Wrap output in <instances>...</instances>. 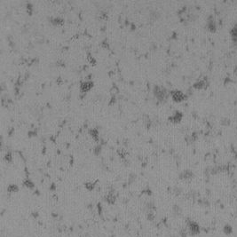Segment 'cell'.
Masks as SVG:
<instances>
[{"label":"cell","mask_w":237,"mask_h":237,"mask_svg":"<svg viewBox=\"0 0 237 237\" xmlns=\"http://www.w3.org/2000/svg\"><path fill=\"white\" fill-rule=\"evenodd\" d=\"M187 230L190 235H197L201 232V228L198 223L194 220H187Z\"/></svg>","instance_id":"cell-1"},{"label":"cell","mask_w":237,"mask_h":237,"mask_svg":"<svg viewBox=\"0 0 237 237\" xmlns=\"http://www.w3.org/2000/svg\"><path fill=\"white\" fill-rule=\"evenodd\" d=\"M154 94L159 101H162V99H166V90L160 86H156L154 88Z\"/></svg>","instance_id":"cell-2"},{"label":"cell","mask_w":237,"mask_h":237,"mask_svg":"<svg viewBox=\"0 0 237 237\" xmlns=\"http://www.w3.org/2000/svg\"><path fill=\"white\" fill-rule=\"evenodd\" d=\"M171 98L175 102H181L186 99V95L180 91H173L171 93Z\"/></svg>","instance_id":"cell-3"},{"label":"cell","mask_w":237,"mask_h":237,"mask_svg":"<svg viewBox=\"0 0 237 237\" xmlns=\"http://www.w3.org/2000/svg\"><path fill=\"white\" fill-rule=\"evenodd\" d=\"M93 87V82L92 81H85L81 84L80 90L82 93H86Z\"/></svg>","instance_id":"cell-4"},{"label":"cell","mask_w":237,"mask_h":237,"mask_svg":"<svg viewBox=\"0 0 237 237\" xmlns=\"http://www.w3.org/2000/svg\"><path fill=\"white\" fill-rule=\"evenodd\" d=\"M182 117H183L182 113H180L179 111H176L172 115L169 117V120L172 123H179L182 119Z\"/></svg>","instance_id":"cell-5"},{"label":"cell","mask_w":237,"mask_h":237,"mask_svg":"<svg viewBox=\"0 0 237 237\" xmlns=\"http://www.w3.org/2000/svg\"><path fill=\"white\" fill-rule=\"evenodd\" d=\"M193 172L189 171V170H187V171H184L183 172H181V174L179 175V178L181 179H184V180H188V179H191L193 178Z\"/></svg>","instance_id":"cell-6"},{"label":"cell","mask_w":237,"mask_h":237,"mask_svg":"<svg viewBox=\"0 0 237 237\" xmlns=\"http://www.w3.org/2000/svg\"><path fill=\"white\" fill-rule=\"evenodd\" d=\"M105 201L109 204H114L115 202V195L113 193L107 194L105 197Z\"/></svg>","instance_id":"cell-7"},{"label":"cell","mask_w":237,"mask_h":237,"mask_svg":"<svg viewBox=\"0 0 237 237\" xmlns=\"http://www.w3.org/2000/svg\"><path fill=\"white\" fill-rule=\"evenodd\" d=\"M206 86H207V81L204 79L196 82V83L194 85V87L195 89H203V88H205Z\"/></svg>","instance_id":"cell-8"},{"label":"cell","mask_w":237,"mask_h":237,"mask_svg":"<svg viewBox=\"0 0 237 237\" xmlns=\"http://www.w3.org/2000/svg\"><path fill=\"white\" fill-rule=\"evenodd\" d=\"M23 185L25 187L29 188V189H33L35 187V185L33 183V181L30 179H26L24 181H23Z\"/></svg>","instance_id":"cell-9"},{"label":"cell","mask_w":237,"mask_h":237,"mask_svg":"<svg viewBox=\"0 0 237 237\" xmlns=\"http://www.w3.org/2000/svg\"><path fill=\"white\" fill-rule=\"evenodd\" d=\"M223 232H224V234H226V235L231 234L233 233V227H232V226L229 225V224L225 225L224 227H223Z\"/></svg>","instance_id":"cell-10"},{"label":"cell","mask_w":237,"mask_h":237,"mask_svg":"<svg viewBox=\"0 0 237 237\" xmlns=\"http://www.w3.org/2000/svg\"><path fill=\"white\" fill-rule=\"evenodd\" d=\"M18 191H19V187H18V186L15 184H11L7 187V192H9V193H16Z\"/></svg>","instance_id":"cell-11"},{"label":"cell","mask_w":237,"mask_h":237,"mask_svg":"<svg viewBox=\"0 0 237 237\" xmlns=\"http://www.w3.org/2000/svg\"><path fill=\"white\" fill-rule=\"evenodd\" d=\"M89 133H90V135L93 137V139H94L95 140H99V131L97 130V129H91L90 131H89Z\"/></svg>","instance_id":"cell-12"},{"label":"cell","mask_w":237,"mask_h":237,"mask_svg":"<svg viewBox=\"0 0 237 237\" xmlns=\"http://www.w3.org/2000/svg\"><path fill=\"white\" fill-rule=\"evenodd\" d=\"M52 23L53 25H56V26H59V25H62L63 22H64V21H63L61 18L60 17H55V18H52V19L51 20Z\"/></svg>","instance_id":"cell-13"},{"label":"cell","mask_w":237,"mask_h":237,"mask_svg":"<svg viewBox=\"0 0 237 237\" xmlns=\"http://www.w3.org/2000/svg\"><path fill=\"white\" fill-rule=\"evenodd\" d=\"M85 187L87 190L93 191L95 187V183H93V182H87V183L85 184Z\"/></svg>","instance_id":"cell-14"},{"label":"cell","mask_w":237,"mask_h":237,"mask_svg":"<svg viewBox=\"0 0 237 237\" xmlns=\"http://www.w3.org/2000/svg\"><path fill=\"white\" fill-rule=\"evenodd\" d=\"M172 211H173V213H174L175 215L179 216L181 214V209H180L179 206L174 205V206H173V208H172Z\"/></svg>","instance_id":"cell-15"},{"label":"cell","mask_w":237,"mask_h":237,"mask_svg":"<svg viewBox=\"0 0 237 237\" xmlns=\"http://www.w3.org/2000/svg\"><path fill=\"white\" fill-rule=\"evenodd\" d=\"M5 159L6 160V162H12V154L11 153H6Z\"/></svg>","instance_id":"cell-16"},{"label":"cell","mask_w":237,"mask_h":237,"mask_svg":"<svg viewBox=\"0 0 237 237\" xmlns=\"http://www.w3.org/2000/svg\"><path fill=\"white\" fill-rule=\"evenodd\" d=\"M148 220H149L150 221H153V220H154V214L152 213V211L148 212Z\"/></svg>","instance_id":"cell-17"},{"label":"cell","mask_w":237,"mask_h":237,"mask_svg":"<svg viewBox=\"0 0 237 237\" xmlns=\"http://www.w3.org/2000/svg\"><path fill=\"white\" fill-rule=\"evenodd\" d=\"M101 146H99V145L97 146V147L94 148V153H95L96 154H99V152H101Z\"/></svg>","instance_id":"cell-18"}]
</instances>
